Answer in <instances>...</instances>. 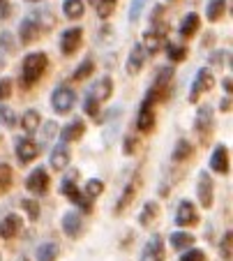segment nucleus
I'll list each match as a JSON object with an SVG mask.
<instances>
[{
  "instance_id": "obj_24",
  "label": "nucleus",
  "mask_w": 233,
  "mask_h": 261,
  "mask_svg": "<svg viewBox=\"0 0 233 261\" xmlns=\"http://www.w3.org/2000/svg\"><path fill=\"white\" fill-rule=\"evenodd\" d=\"M30 19H33L37 25H40L42 33H44V30H51V28L55 25V16H53V12H51V10L33 12V14H30Z\"/></svg>"
},
{
  "instance_id": "obj_40",
  "label": "nucleus",
  "mask_w": 233,
  "mask_h": 261,
  "mask_svg": "<svg viewBox=\"0 0 233 261\" xmlns=\"http://www.w3.org/2000/svg\"><path fill=\"white\" fill-rule=\"evenodd\" d=\"M0 125H5V127H14V125H16L14 111H12V109H7V107H3V104H0Z\"/></svg>"
},
{
  "instance_id": "obj_42",
  "label": "nucleus",
  "mask_w": 233,
  "mask_h": 261,
  "mask_svg": "<svg viewBox=\"0 0 233 261\" xmlns=\"http://www.w3.org/2000/svg\"><path fill=\"white\" fill-rule=\"evenodd\" d=\"M21 206L25 208V213H28L30 220H37V217H40V203L37 201H33V199H23Z\"/></svg>"
},
{
  "instance_id": "obj_29",
  "label": "nucleus",
  "mask_w": 233,
  "mask_h": 261,
  "mask_svg": "<svg viewBox=\"0 0 233 261\" xmlns=\"http://www.w3.org/2000/svg\"><path fill=\"white\" fill-rule=\"evenodd\" d=\"M169 243L173 245V250H187V247H192L194 236L187 231H173L169 238Z\"/></svg>"
},
{
  "instance_id": "obj_8",
  "label": "nucleus",
  "mask_w": 233,
  "mask_h": 261,
  "mask_svg": "<svg viewBox=\"0 0 233 261\" xmlns=\"http://www.w3.org/2000/svg\"><path fill=\"white\" fill-rule=\"evenodd\" d=\"M213 178H210L208 171H201L198 173V180H196V194H198V201L203 208L213 206Z\"/></svg>"
},
{
  "instance_id": "obj_23",
  "label": "nucleus",
  "mask_w": 233,
  "mask_h": 261,
  "mask_svg": "<svg viewBox=\"0 0 233 261\" xmlns=\"http://www.w3.org/2000/svg\"><path fill=\"white\" fill-rule=\"evenodd\" d=\"M83 132H85L83 120H81V118L72 120V123L63 129V143H67V141H76V139L83 137Z\"/></svg>"
},
{
  "instance_id": "obj_51",
  "label": "nucleus",
  "mask_w": 233,
  "mask_h": 261,
  "mask_svg": "<svg viewBox=\"0 0 233 261\" xmlns=\"http://www.w3.org/2000/svg\"><path fill=\"white\" fill-rule=\"evenodd\" d=\"M3 69H5V56L0 54V72H3Z\"/></svg>"
},
{
  "instance_id": "obj_54",
  "label": "nucleus",
  "mask_w": 233,
  "mask_h": 261,
  "mask_svg": "<svg viewBox=\"0 0 233 261\" xmlns=\"http://www.w3.org/2000/svg\"><path fill=\"white\" fill-rule=\"evenodd\" d=\"M23 261H25V259H23Z\"/></svg>"
},
{
  "instance_id": "obj_39",
  "label": "nucleus",
  "mask_w": 233,
  "mask_h": 261,
  "mask_svg": "<svg viewBox=\"0 0 233 261\" xmlns=\"http://www.w3.org/2000/svg\"><path fill=\"white\" fill-rule=\"evenodd\" d=\"M83 114H88V116H93V118H97V114H99V102L93 97V95H85V97H83Z\"/></svg>"
},
{
  "instance_id": "obj_13",
  "label": "nucleus",
  "mask_w": 233,
  "mask_h": 261,
  "mask_svg": "<svg viewBox=\"0 0 233 261\" xmlns=\"http://www.w3.org/2000/svg\"><path fill=\"white\" fill-rule=\"evenodd\" d=\"M37 155H40V148H37L35 141H30V139H19L16 141V158H19L21 164H30Z\"/></svg>"
},
{
  "instance_id": "obj_4",
  "label": "nucleus",
  "mask_w": 233,
  "mask_h": 261,
  "mask_svg": "<svg viewBox=\"0 0 233 261\" xmlns=\"http://www.w3.org/2000/svg\"><path fill=\"white\" fill-rule=\"evenodd\" d=\"M213 88H215V74L210 72L208 67L198 69L196 79H194V84H192V90H189V102H196L201 95L208 93V90H213Z\"/></svg>"
},
{
  "instance_id": "obj_50",
  "label": "nucleus",
  "mask_w": 233,
  "mask_h": 261,
  "mask_svg": "<svg viewBox=\"0 0 233 261\" xmlns=\"http://www.w3.org/2000/svg\"><path fill=\"white\" fill-rule=\"evenodd\" d=\"M228 107H231V99H228V95H226V99L222 102V111H228Z\"/></svg>"
},
{
  "instance_id": "obj_19",
  "label": "nucleus",
  "mask_w": 233,
  "mask_h": 261,
  "mask_svg": "<svg viewBox=\"0 0 233 261\" xmlns=\"http://www.w3.org/2000/svg\"><path fill=\"white\" fill-rule=\"evenodd\" d=\"M21 224H23V220H21L16 213H12V215H7L5 220L0 222V238H5V241H10V238H14L16 233L21 231Z\"/></svg>"
},
{
  "instance_id": "obj_26",
  "label": "nucleus",
  "mask_w": 233,
  "mask_h": 261,
  "mask_svg": "<svg viewBox=\"0 0 233 261\" xmlns=\"http://www.w3.org/2000/svg\"><path fill=\"white\" fill-rule=\"evenodd\" d=\"M60 254V247L58 243L49 241V243H42L40 247H37V261H55Z\"/></svg>"
},
{
  "instance_id": "obj_25",
  "label": "nucleus",
  "mask_w": 233,
  "mask_h": 261,
  "mask_svg": "<svg viewBox=\"0 0 233 261\" xmlns=\"http://www.w3.org/2000/svg\"><path fill=\"white\" fill-rule=\"evenodd\" d=\"M157 215H159V206L155 201H148L139 213V224L141 227H150V224L157 220Z\"/></svg>"
},
{
  "instance_id": "obj_31",
  "label": "nucleus",
  "mask_w": 233,
  "mask_h": 261,
  "mask_svg": "<svg viewBox=\"0 0 233 261\" xmlns=\"http://www.w3.org/2000/svg\"><path fill=\"white\" fill-rule=\"evenodd\" d=\"M192 143L187 141V139H180L178 143H176V148H173V160L176 162H183V160H187L189 155H192Z\"/></svg>"
},
{
  "instance_id": "obj_44",
  "label": "nucleus",
  "mask_w": 233,
  "mask_h": 261,
  "mask_svg": "<svg viewBox=\"0 0 233 261\" xmlns=\"http://www.w3.org/2000/svg\"><path fill=\"white\" fill-rule=\"evenodd\" d=\"M226 58H228V51L219 49V51H213V54H210L208 63H210V65H215V67H222V65L226 63Z\"/></svg>"
},
{
  "instance_id": "obj_20",
  "label": "nucleus",
  "mask_w": 233,
  "mask_h": 261,
  "mask_svg": "<svg viewBox=\"0 0 233 261\" xmlns=\"http://www.w3.org/2000/svg\"><path fill=\"white\" fill-rule=\"evenodd\" d=\"M49 162H51V167L58 169V171L67 169V164H70V148H67V143H58V146L51 150Z\"/></svg>"
},
{
  "instance_id": "obj_43",
  "label": "nucleus",
  "mask_w": 233,
  "mask_h": 261,
  "mask_svg": "<svg viewBox=\"0 0 233 261\" xmlns=\"http://www.w3.org/2000/svg\"><path fill=\"white\" fill-rule=\"evenodd\" d=\"M180 261H208V256H206L203 250H196V247H192V250H187L183 256H180Z\"/></svg>"
},
{
  "instance_id": "obj_7",
  "label": "nucleus",
  "mask_w": 233,
  "mask_h": 261,
  "mask_svg": "<svg viewBox=\"0 0 233 261\" xmlns=\"http://www.w3.org/2000/svg\"><path fill=\"white\" fill-rule=\"evenodd\" d=\"M164 254H166L164 241L159 233H155V236H150L148 243H145L143 252H141V261H164Z\"/></svg>"
},
{
  "instance_id": "obj_30",
  "label": "nucleus",
  "mask_w": 233,
  "mask_h": 261,
  "mask_svg": "<svg viewBox=\"0 0 233 261\" xmlns=\"http://www.w3.org/2000/svg\"><path fill=\"white\" fill-rule=\"evenodd\" d=\"M224 12H226V0H210L206 16H208V21H219L224 16Z\"/></svg>"
},
{
  "instance_id": "obj_2",
  "label": "nucleus",
  "mask_w": 233,
  "mask_h": 261,
  "mask_svg": "<svg viewBox=\"0 0 233 261\" xmlns=\"http://www.w3.org/2000/svg\"><path fill=\"white\" fill-rule=\"evenodd\" d=\"M76 178H79V171H74V169H72V171L63 178V188H60V192H63V197L72 199V201H74L81 211L93 213V203H90V199L83 197V194L79 192V188H76Z\"/></svg>"
},
{
  "instance_id": "obj_14",
  "label": "nucleus",
  "mask_w": 233,
  "mask_h": 261,
  "mask_svg": "<svg viewBox=\"0 0 233 261\" xmlns=\"http://www.w3.org/2000/svg\"><path fill=\"white\" fill-rule=\"evenodd\" d=\"M139 132H153L155 129V109L148 99H143V104L139 107V120H136Z\"/></svg>"
},
{
  "instance_id": "obj_41",
  "label": "nucleus",
  "mask_w": 233,
  "mask_h": 261,
  "mask_svg": "<svg viewBox=\"0 0 233 261\" xmlns=\"http://www.w3.org/2000/svg\"><path fill=\"white\" fill-rule=\"evenodd\" d=\"M0 49L3 51H7V54H14L16 51V42H14V37H12V33H0Z\"/></svg>"
},
{
  "instance_id": "obj_52",
  "label": "nucleus",
  "mask_w": 233,
  "mask_h": 261,
  "mask_svg": "<svg viewBox=\"0 0 233 261\" xmlns=\"http://www.w3.org/2000/svg\"><path fill=\"white\" fill-rule=\"evenodd\" d=\"M28 3H42V0H28Z\"/></svg>"
},
{
  "instance_id": "obj_48",
  "label": "nucleus",
  "mask_w": 233,
  "mask_h": 261,
  "mask_svg": "<svg viewBox=\"0 0 233 261\" xmlns=\"http://www.w3.org/2000/svg\"><path fill=\"white\" fill-rule=\"evenodd\" d=\"M12 14V3L7 0H0V19H7Z\"/></svg>"
},
{
  "instance_id": "obj_12",
  "label": "nucleus",
  "mask_w": 233,
  "mask_h": 261,
  "mask_svg": "<svg viewBox=\"0 0 233 261\" xmlns=\"http://www.w3.org/2000/svg\"><path fill=\"white\" fill-rule=\"evenodd\" d=\"M145 65V51L141 44H134L132 46V51H129L127 56V63H125V69H127L129 76H134V74H139L141 69H143Z\"/></svg>"
},
{
  "instance_id": "obj_18",
  "label": "nucleus",
  "mask_w": 233,
  "mask_h": 261,
  "mask_svg": "<svg viewBox=\"0 0 233 261\" xmlns=\"http://www.w3.org/2000/svg\"><path fill=\"white\" fill-rule=\"evenodd\" d=\"M111 93H113V81H111L109 76H102V79H97L93 86H90V90H88V95H93L97 102H104V99H109Z\"/></svg>"
},
{
  "instance_id": "obj_17",
  "label": "nucleus",
  "mask_w": 233,
  "mask_h": 261,
  "mask_svg": "<svg viewBox=\"0 0 233 261\" xmlns=\"http://www.w3.org/2000/svg\"><path fill=\"white\" fill-rule=\"evenodd\" d=\"M40 35H42L40 25H37L35 21L30 19V16H25V19L21 21V25H19V37H21V44H30V42L40 40Z\"/></svg>"
},
{
  "instance_id": "obj_33",
  "label": "nucleus",
  "mask_w": 233,
  "mask_h": 261,
  "mask_svg": "<svg viewBox=\"0 0 233 261\" xmlns=\"http://www.w3.org/2000/svg\"><path fill=\"white\" fill-rule=\"evenodd\" d=\"M93 69H95L93 58H85L83 63H81L79 67L74 69V74H72V79H74V81H83L85 76H90V74H93Z\"/></svg>"
},
{
  "instance_id": "obj_5",
  "label": "nucleus",
  "mask_w": 233,
  "mask_h": 261,
  "mask_svg": "<svg viewBox=\"0 0 233 261\" xmlns=\"http://www.w3.org/2000/svg\"><path fill=\"white\" fill-rule=\"evenodd\" d=\"M194 129L196 134L201 137V141H208L210 139V132H213V107L203 104V107L196 111V118H194Z\"/></svg>"
},
{
  "instance_id": "obj_37",
  "label": "nucleus",
  "mask_w": 233,
  "mask_h": 261,
  "mask_svg": "<svg viewBox=\"0 0 233 261\" xmlns=\"http://www.w3.org/2000/svg\"><path fill=\"white\" fill-rule=\"evenodd\" d=\"M12 188V169L7 164H0V194Z\"/></svg>"
},
{
  "instance_id": "obj_34",
  "label": "nucleus",
  "mask_w": 233,
  "mask_h": 261,
  "mask_svg": "<svg viewBox=\"0 0 233 261\" xmlns=\"http://www.w3.org/2000/svg\"><path fill=\"white\" fill-rule=\"evenodd\" d=\"M102 190H104V182L97 180V178H90V180H85V197L88 199H95L102 194Z\"/></svg>"
},
{
  "instance_id": "obj_28",
  "label": "nucleus",
  "mask_w": 233,
  "mask_h": 261,
  "mask_svg": "<svg viewBox=\"0 0 233 261\" xmlns=\"http://www.w3.org/2000/svg\"><path fill=\"white\" fill-rule=\"evenodd\" d=\"M21 127H23V132H28V134L37 132V127H40V111H35V109L25 111L23 118H21Z\"/></svg>"
},
{
  "instance_id": "obj_1",
  "label": "nucleus",
  "mask_w": 233,
  "mask_h": 261,
  "mask_svg": "<svg viewBox=\"0 0 233 261\" xmlns=\"http://www.w3.org/2000/svg\"><path fill=\"white\" fill-rule=\"evenodd\" d=\"M49 67V58L46 54L42 51H35V54H28L23 58V67H21V76H23V86L30 88V86H35L37 81L42 79V74L46 72Z\"/></svg>"
},
{
  "instance_id": "obj_47",
  "label": "nucleus",
  "mask_w": 233,
  "mask_h": 261,
  "mask_svg": "<svg viewBox=\"0 0 233 261\" xmlns=\"http://www.w3.org/2000/svg\"><path fill=\"white\" fill-rule=\"evenodd\" d=\"M136 139L134 137H127L125 139V155H134V150H136Z\"/></svg>"
},
{
  "instance_id": "obj_15",
  "label": "nucleus",
  "mask_w": 233,
  "mask_h": 261,
  "mask_svg": "<svg viewBox=\"0 0 233 261\" xmlns=\"http://www.w3.org/2000/svg\"><path fill=\"white\" fill-rule=\"evenodd\" d=\"M210 167H213L217 173H222V176L228 173V150L224 143H217V146H215L213 155H210Z\"/></svg>"
},
{
  "instance_id": "obj_22",
  "label": "nucleus",
  "mask_w": 233,
  "mask_h": 261,
  "mask_svg": "<svg viewBox=\"0 0 233 261\" xmlns=\"http://www.w3.org/2000/svg\"><path fill=\"white\" fill-rule=\"evenodd\" d=\"M162 42H164V35L155 33V30H148V33L143 35V40H141L139 44L143 46L145 54H157V51L162 49Z\"/></svg>"
},
{
  "instance_id": "obj_11",
  "label": "nucleus",
  "mask_w": 233,
  "mask_h": 261,
  "mask_svg": "<svg viewBox=\"0 0 233 261\" xmlns=\"http://www.w3.org/2000/svg\"><path fill=\"white\" fill-rule=\"evenodd\" d=\"M139 182H141V176H139V173H134V176L129 178V182L125 185L123 194L118 197V203H115V208H113L115 215H120V213H123L125 208L129 206V203L134 201V194H136V190H139Z\"/></svg>"
},
{
  "instance_id": "obj_10",
  "label": "nucleus",
  "mask_w": 233,
  "mask_h": 261,
  "mask_svg": "<svg viewBox=\"0 0 233 261\" xmlns=\"http://www.w3.org/2000/svg\"><path fill=\"white\" fill-rule=\"evenodd\" d=\"M81 40H83V30L81 28H67L60 37V51L65 56L76 54V49L81 46Z\"/></svg>"
},
{
  "instance_id": "obj_3",
  "label": "nucleus",
  "mask_w": 233,
  "mask_h": 261,
  "mask_svg": "<svg viewBox=\"0 0 233 261\" xmlns=\"http://www.w3.org/2000/svg\"><path fill=\"white\" fill-rule=\"evenodd\" d=\"M51 104H53L55 114H70L76 104L74 90L67 88V86H58V88L53 90V95H51Z\"/></svg>"
},
{
  "instance_id": "obj_46",
  "label": "nucleus",
  "mask_w": 233,
  "mask_h": 261,
  "mask_svg": "<svg viewBox=\"0 0 233 261\" xmlns=\"http://www.w3.org/2000/svg\"><path fill=\"white\" fill-rule=\"evenodd\" d=\"M12 95V81L10 79H0V99H5Z\"/></svg>"
},
{
  "instance_id": "obj_32",
  "label": "nucleus",
  "mask_w": 233,
  "mask_h": 261,
  "mask_svg": "<svg viewBox=\"0 0 233 261\" xmlns=\"http://www.w3.org/2000/svg\"><path fill=\"white\" fill-rule=\"evenodd\" d=\"M219 254H222L224 261H231L233 259V231H226L219 243Z\"/></svg>"
},
{
  "instance_id": "obj_21",
  "label": "nucleus",
  "mask_w": 233,
  "mask_h": 261,
  "mask_svg": "<svg viewBox=\"0 0 233 261\" xmlns=\"http://www.w3.org/2000/svg\"><path fill=\"white\" fill-rule=\"evenodd\" d=\"M198 23H201L198 14H196V12H189V14L185 16L183 21H180V28H178L180 37H185V40L194 37V35H196V30H198Z\"/></svg>"
},
{
  "instance_id": "obj_9",
  "label": "nucleus",
  "mask_w": 233,
  "mask_h": 261,
  "mask_svg": "<svg viewBox=\"0 0 233 261\" xmlns=\"http://www.w3.org/2000/svg\"><path fill=\"white\" fill-rule=\"evenodd\" d=\"M196 222H198V213H196V208H194V203L183 199V201L178 203V211H176V224H178V227H194Z\"/></svg>"
},
{
  "instance_id": "obj_35",
  "label": "nucleus",
  "mask_w": 233,
  "mask_h": 261,
  "mask_svg": "<svg viewBox=\"0 0 233 261\" xmlns=\"http://www.w3.org/2000/svg\"><path fill=\"white\" fill-rule=\"evenodd\" d=\"M95 7H97L99 19H109L111 12L115 10V0H97V3H95Z\"/></svg>"
},
{
  "instance_id": "obj_6",
  "label": "nucleus",
  "mask_w": 233,
  "mask_h": 261,
  "mask_svg": "<svg viewBox=\"0 0 233 261\" xmlns=\"http://www.w3.org/2000/svg\"><path fill=\"white\" fill-rule=\"evenodd\" d=\"M25 190L30 194H35V197H42V194L49 192V173H46L44 167H37L25 178Z\"/></svg>"
},
{
  "instance_id": "obj_45",
  "label": "nucleus",
  "mask_w": 233,
  "mask_h": 261,
  "mask_svg": "<svg viewBox=\"0 0 233 261\" xmlns=\"http://www.w3.org/2000/svg\"><path fill=\"white\" fill-rule=\"evenodd\" d=\"M55 134H58V125L53 123V120H49V123L44 125V132H42V141H51V139H55Z\"/></svg>"
},
{
  "instance_id": "obj_16",
  "label": "nucleus",
  "mask_w": 233,
  "mask_h": 261,
  "mask_svg": "<svg viewBox=\"0 0 233 261\" xmlns=\"http://www.w3.org/2000/svg\"><path fill=\"white\" fill-rule=\"evenodd\" d=\"M63 231L67 233V238H79L83 231V220L79 213H65L63 215Z\"/></svg>"
},
{
  "instance_id": "obj_27",
  "label": "nucleus",
  "mask_w": 233,
  "mask_h": 261,
  "mask_svg": "<svg viewBox=\"0 0 233 261\" xmlns=\"http://www.w3.org/2000/svg\"><path fill=\"white\" fill-rule=\"evenodd\" d=\"M85 10V3L83 0H65L63 3V12L67 19H81Z\"/></svg>"
},
{
  "instance_id": "obj_38",
  "label": "nucleus",
  "mask_w": 233,
  "mask_h": 261,
  "mask_svg": "<svg viewBox=\"0 0 233 261\" xmlns=\"http://www.w3.org/2000/svg\"><path fill=\"white\" fill-rule=\"evenodd\" d=\"M166 54H169V58L173 60V63H183V60L187 58V49H185V46H176V44L166 46Z\"/></svg>"
},
{
  "instance_id": "obj_49",
  "label": "nucleus",
  "mask_w": 233,
  "mask_h": 261,
  "mask_svg": "<svg viewBox=\"0 0 233 261\" xmlns=\"http://www.w3.org/2000/svg\"><path fill=\"white\" fill-rule=\"evenodd\" d=\"M224 90H226V95H231V79H224Z\"/></svg>"
},
{
  "instance_id": "obj_53",
  "label": "nucleus",
  "mask_w": 233,
  "mask_h": 261,
  "mask_svg": "<svg viewBox=\"0 0 233 261\" xmlns=\"http://www.w3.org/2000/svg\"><path fill=\"white\" fill-rule=\"evenodd\" d=\"M95 3H97V0H93V5H95Z\"/></svg>"
},
{
  "instance_id": "obj_36",
  "label": "nucleus",
  "mask_w": 233,
  "mask_h": 261,
  "mask_svg": "<svg viewBox=\"0 0 233 261\" xmlns=\"http://www.w3.org/2000/svg\"><path fill=\"white\" fill-rule=\"evenodd\" d=\"M145 5H148V0H132V5H129V23H136V21H139Z\"/></svg>"
}]
</instances>
